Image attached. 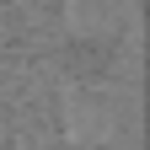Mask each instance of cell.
<instances>
[{
  "label": "cell",
  "instance_id": "cell-1",
  "mask_svg": "<svg viewBox=\"0 0 150 150\" xmlns=\"http://www.w3.org/2000/svg\"><path fill=\"white\" fill-rule=\"evenodd\" d=\"M118 16V0H70V22L81 32H107Z\"/></svg>",
  "mask_w": 150,
  "mask_h": 150
}]
</instances>
